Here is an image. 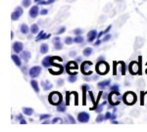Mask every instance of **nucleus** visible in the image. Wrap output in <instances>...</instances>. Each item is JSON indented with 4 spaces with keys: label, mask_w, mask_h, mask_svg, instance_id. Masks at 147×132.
Listing matches in <instances>:
<instances>
[{
    "label": "nucleus",
    "mask_w": 147,
    "mask_h": 132,
    "mask_svg": "<svg viewBox=\"0 0 147 132\" xmlns=\"http://www.w3.org/2000/svg\"><path fill=\"white\" fill-rule=\"evenodd\" d=\"M48 100L52 105L58 106L59 104H61L63 102V97H62V95H61V93L54 91V92H52V93H50V95H49V97H48Z\"/></svg>",
    "instance_id": "f257e3e1"
},
{
    "label": "nucleus",
    "mask_w": 147,
    "mask_h": 132,
    "mask_svg": "<svg viewBox=\"0 0 147 132\" xmlns=\"http://www.w3.org/2000/svg\"><path fill=\"white\" fill-rule=\"evenodd\" d=\"M123 101L125 105H134L136 102V95L134 92L129 91L123 96Z\"/></svg>",
    "instance_id": "f03ea898"
},
{
    "label": "nucleus",
    "mask_w": 147,
    "mask_h": 132,
    "mask_svg": "<svg viewBox=\"0 0 147 132\" xmlns=\"http://www.w3.org/2000/svg\"><path fill=\"white\" fill-rule=\"evenodd\" d=\"M96 70L99 74H106L109 72V65L104 61V62H99L96 65Z\"/></svg>",
    "instance_id": "7ed1b4c3"
},
{
    "label": "nucleus",
    "mask_w": 147,
    "mask_h": 132,
    "mask_svg": "<svg viewBox=\"0 0 147 132\" xmlns=\"http://www.w3.org/2000/svg\"><path fill=\"white\" fill-rule=\"evenodd\" d=\"M91 67H92V63L88 62V61H85V62L82 63V66H80V70L84 75H89L91 74Z\"/></svg>",
    "instance_id": "20e7f679"
},
{
    "label": "nucleus",
    "mask_w": 147,
    "mask_h": 132,
    "mask_svg": "<svg viewBox=\"0 0 147 132\" xmlns=\"http://www.w3.org/2000/svg\"><path fill=\"white\" fill-rule=\"evenodd\" d=\"M23 14H24L23 8L21 6H18V7H16L14 12L11 14V19L13 21H18L19 19L21 18V16H22Z\"/></svg>",
    "instance_id": "39448f33"
},
{
    "label": "nucleus",
    "mask_w": 147,
    "mask_h": 132,
    "mask_svg": "<svg viewBox=\"0 0 147 132\" xmlns=\"http://www.w3.org/2000/svg\"><path fill=\"white\" fill-rule=\"evenodd\" d=\"M90 119V115L87 114L86 112H80L78 114V121L80 123H86Z\"/></svg>",
    "instance_id": "423d86ee"
},
{
    "label": "nucleus",
    "mask_w": 147,
    "mask_h": 132,
    "mask_svg": "<svg viewBox=\"0 0 147 132\" xmlns=\"http://www.w3.org/2000/svg\"><path fill=\"white\" fill-rule=\"evenodd\" d=\"M139 70H140V67H139L138 63L136 61H134V62H131L129 65V70L132 75H136L138 74Z\"/></svg>",
    "instance_id": "0eeeda50"
},
{
    "label": "nucleus",
    "mask_w": 147,
    "mask_h": 132,
    "mask_svg": "<svg viewBox=\"0 0 147 132\" xmlns=\"http://www.w3.org/2000/svg\"><path fill=\"white\" fill-rule=\"evenodd\" d=\"M40 72H41V67L39 66H34V67L30 68V72H28V74L32 78H35V77L39 76Z\"/></svg>",
    "instance_id": "6e6552de"
},
{
    "label": "nucleus",
    "mask_w": 147,
    "mask_h": 132,
    "mask_svg": "<svg viewBox=\"0 0 147 132\" xmlns=\"http://www.w3.org/2000/svg\"><path fill=\"white\" fill-rule=\"evenodd\" d=\"M54 60L55 57H50V56H47V57L43 58V60L41 61V64L44 68H51L54 65Z\"/></svg>",
    "instance_id": "1a4fd4ad"
},
{
    "label": "nucleus",
    "mask_w": 147,
    "mask_h": 132,
    "mask_svg": "<svg viewBox=\"0 0 147 132\" xmlns=\"http://www.w3.org/2000/svg\"><path fill=\"white\" fill-rule=\"evenodd\" d=\"M38 6L39 5H34V6L32 7V8L30 9V12H28V14H30V18L35 19L40 14Z\"/></svg>",
    "instance_id": "9d476101"
},
{
    "label": "nucleus",
    "mask_w": 147,
    "mask_h": 132,
    "mask_svg": "<svg viewBox=\"0 0 147 132\" xmlns=\"http://www.w3.org/2000/svg\"><path fill=\"white\" fill-rule=\"evenodd\" d=\"M12 49H13V51L15 52V53H21V52L23 51L24 49V45L22 42L20 41H16L13 43V45H12Z\"/></svg>",
    "instance_id": "9b49d317"
},
{
    "label": "nucleus",
    "mask_w": 147,
    "mask_h": 132,
    "mask_svg": "<svg viewBox=\"0 0 147 132\" xmlns=\"http://www.w3.org/2000/svg\"><path fill=\"white\" fill-rule=\"evenodd\" d=\"M97 35H98L97 29H91L90 31L87 32V41L93 42L95 39H97Z\"/></svg>",
    "instance_id": "f8f14e48"
},
{
    "label": "nucleus",
    "mask_w": 147,
    "mask_h": 132,
    "mask_svg": "<svg viewBox=\"0 0 147 132\" xmlns=\"http://www.w3.org/2000/svg\"><path fill=\"white\" fill-rule=\"evenodd\" d=\"M78 70L79 69V67H78V63L76 62V61H71V62H69L67 65H66V70H67V72L69 74H70L71 72V70Z\"/></svg>",
    "instance_id": "ddd939ff"
},
{
    "label": "nucleus",
    "mask_w": 147,
    "mask_h": 132,
    "mask_svg": "<svg viewBox=\"0 0 147 132\" xmlns=\"http://www.w3.org/2000/svg\"><path fill=\"white\" fill-rule=\"evenodd\" d=\"M49 70L52 74H61L63 72V67L60 65L54 66V68H49Z\"/></svg>",
    "instance_id": "4468645a"
},
{
    "label": "nucleus",
    "mask_w": 147,
    "mask_h": 132,
    "mask_svg": "<svg viewBox=\"0 0 147 132\" xmlns=\"http://www.w3.org/2000/svg\"><path fill=\"white\" fill-rule=\"evenodd\" d=\"M82 92H84V97H82V105H86V92L90 90V86L88 84H84L82 86Z\"/></svg>",
    "instance_id": "2eb2a0df"
},
{
    "label": "nucleus",
    "mask_w": 147,
    "mask_h": 132,
    "mask_svg": "<svg viewBox=\"0 0 147 132\" xmlns=\"http://www.w3.org/2000/svg\"><path fill=\"white\" fill-rule=\"evenodd\" d=\"M41 86H42V88H43V90H45V91H49L50 89H52V87H53L52 83L49 80L41 81Z\"/></svg>",
    "instance_id": "dca6fc26"
},
{
    "label": "nucleus",
    "mask_w": 147,
    "mask_h": 132,
    "mask_svg": "<svg viewBox=\"0 0 147 132\" xmlns=\"http://www.w3.org/2000/svg\"><path fill=\"white\" fill-rule=\"evenodd\" d=\"M12 60H13V62L15 63V65L17 66V67H22V61H21V57H19L18 55H15V54H13V55L11 56Z\"/></svg>",
    "instance_id": "f3484780"
},
{
    "label": "nucleus",
    "mask_w": 147,
    "mask_h": 132,
    "mask_svg": "<svg viewBox=\"0 0 147 132\" xmlns=\"http://www.w3.org/2000/svg\"><path fill=\"white\" fill-rule=\"evenodd\" d=\"M21 58L23 59L24 61H26V62H28V60L30 59V51H27V50H23L21 52Z\"/></svg>",
    "instance_id": "a211bd4d"
},
{
    "label": "nucleus",
    "mask_w": 147,
    "mask_h": 132,
    "mask_svg": "<svg viewBox=\"0 0 147 132\" xmlns=\"http://www.w3.org/2000/svg\"><path fill=\"white\" fill-rule=\"evenodd\" d=\"M51 35L50 34H46L45 32L42 30L41 32H39L38 35L36 36V38H35V41H39V40H42V39H47V38H49Z\"/></svg>",
    "instance_id": "6ab92c4d"
},
{
    "label": "nucleus",
    "mask_w": 147,
    "mask_h": 132,
    "mask_svg": "<svg viewBox=\"0 0 147 132\" xmlns=\"http://www.w3.org/2000/svg\"><path fill=\"white\" fill-rule=\"evenodd\" d=\"M144 43V40L143 38H141V37H136V41H134V49H139L140 47L143 45Z\"/></svg>",
    "instance_id": "aec40b11"
},
{
    "label": "nucleus",
    "mask_w": 147,
    "mask_h": 132,
    "mask_svg": "<svg viewBox=\"0 0 147 132\" xmlns=\"http://www.w3.org/2000/svg\"><path fill=\"white\" fill-rule=\"evenodd\" d=\"M30 86L35 91V93H39V84L36 80H34V78L30 80Z\"/></svg>",
    "instance_id": "412c9836"
},
{
    "label": "nucleus",
    "mask_w": 147,
    "mask_h": 132,
    "mask_svg": "<svg viewBox=\"0 0 147 132\" xmlns=\"http://www.w3.org/2000/svg\"><path fill=\"white\" fill-rule=\"evenodd\" d=\"M111 84V79H106V80L100 81L98 83V87L100 89H105L106 87H108Z\"/></svg>",
    "instance_id": "4be33fe9"
},
{
    "label": "nucleus",
    "mask_w": 147,
    "mask_h": 132,
    "mask_svg": "<svg viewBox=\"0 0 147 132\" xmlns=\"http://www.w3.org/2000/svg\"><path fill=\"white\" fill-rule=\"evenodd\" d=\"M20 29H21V32H22L23 34H28V32H30V27H28V25H26V23L21 25Z\"/></svg>",
    "instance_id": "5701e85b"
},
{
    "label": "nucleus",
    "mask_w": 147,
    "mask_h": 132,
    "mask_svg": "<svg viewBox=\"0 0 147 132\" xmlns=\"http://www.w3.org/2000/svg\"><path fill=\"white\" fill-rule=\"evenodd\" d=\"M56 109H57V112H59V113H65L66 110H67V104L62 102L61 104H59V105L57 106Z\"/></svg>",
    "instance_id": "b1692460"
},
{
    "label": "nucleus",
    "mask_w": 147,
    "mask_h": 132,
    "mask_svg": "<svg viewBox=\"0 0 147 132\" xmlns=\"http://www.w3.org/2000/svg\"><path fill=\"white\" fill-rule=\"evenodd\" d=\"M39 32V27H38V25L36 23H32L30 25V34H36Z\"/></svg>",
    "instance_id": "393cba45"
},
{
    "label": "nucleus",
    "mask_w": 147,
    "mask_h": 132,
    "mask_svg": "<svg viewBox=\"0 0 147 132\" xmlns=\"http://www.w3.org/2000/svg\"><path fill=\"white\" fill-rule=\"evenodd\" d=\"M82 53H84V57H89V56H91L92 53H93V49H92L91 47H86V48L84 49Z\"/></svg>",
    "instance_id": "a878e982"
},
{
    "label": "nucleus",
    "mask_w": 147,
    "mask_h": 132,
    "mask_svg": "<svg viewBox=\"0 0 147 132\" xmlns=\"http://www.w3.org/2000/svg\"><path fill=\"white\" fill-rule=\"evenodd\" d=\"M23 114L30 117V115L34 114V109H32V108H28V107H24L23 108Z\"/></svg>",
    "instance_id": "bb28decb"
},
{
    "label": "nucleus",
    "mask_w": 147,
    "mask_h": 132,
    "mask_svg": "<svg viewBox=\"0 0 147 132\" xmlns=\"http://www.w3.org/2000/svg\"><path fill=\"white\" fill-rule=\"evenodd\" d=\"M39 50H40V53H41V54H46L47 52H48V50H49L48 44H46V43H42L41 45H40Z\"/></svg>",
    "instance_id": "cd10ccee"
},
{
    "label": "nucleus",
    "mask_w": 147,
    "mask_h": 132,
    "mask_svg": "<svg viewBox=\"0 0 147 132\" xmlns=\"http://www.w3.org/2000/svg\"><path fill=\"white\" fill-rule=\"evenodd\" d=\"M84 41V38L82 37V35H76V37L74 38V42L78 44H82Z\"/></svg>",
    "instance_id": "c85d7f7f"
},
{
    "label": "nucleus",
    "mask_w": 147,
    "mask_h": 132,
    "mask_svg": "<svg viewBox=\"0 0 147 132\" xmlns=\"http://www.w3.org/2000/svg\"><path fill=\"white\" fill-rule=\"evenodd\" d=\"M107 102H108V101H104V102L102 103L101 105H98V106H97L96 109L94 110V111H95V112L97 113V114H100V113L102 112V111H103V107L106 105V104H107Z\"/></svg>",
    "instance_id": "c756f323"
},
{
    "label": "nucleus",
    "mask_w": 147,
    "mask_h": 132,
    "mask_svg": "<svg viewBox=\"0 0 147 132\" xmlns=\"http://www.w3.org/2000/svg\"><path fill=\"white\" fill-rule=\"evenodd\" d=\"M54 49H55V50H62V49H63V43L61 41L54 42Z\"/></svg>",
    "instance_id": "7c9ffc66"
},
{
    "label": "nucleus",
    "mask_w": 147,
    "mask_h": 132,
    "mask_svg": "<svg viewBox=\"0 0 147 132\" xmlns=\"http://www.w3.org/2000/svg\"><path fill=\"white\" fill-rule=\"evenodd\" d=\"M77 80H78V74H71L68 78V81L70 83H74V82H76Z\"/></svg>",
    "instance_id": "2f4dec72"
},
{
    "label": "nucleus",
    "mask_w": 147,
    "mask_h": 132,
    "mask_svg": "<svg viewBox=\"0 0 147 132\" xmlns=\"http://www.w3.org/2000/svg\"><path fill=\"white\" fill-rule=\"evenodd\" d=\"M104 121H105V115H102L101 113H100V114L97 115V117H96V122L100 123V122Z\"/></svg>",
    "instance_id": "473e14b6"
},
{
    "label": "nucleus",
    "mask_w": 147,
    "mask_h": 132,
    "mask_svg": "<svg viewBox=\"0 0 147 132\" xmlns=\"http://www.w3.org/2000/svg\"><path fill=\"white\" fill-rule=\"evenodd\" d=\"M32 5V0H23L22 1V6L24 8H28Z\"/></svg>",
    "instance_id": "72a5a7b5"
},
{
    "label": "nucleus",
    "mask_w": 147,
    "mask_h": 132,
    "mask_svg": "<svg viewBox=\"0 0 147 132\" xmlns=\"http://www.w3.org/2000/svg\"><path fill=\"white\" fill-rule=\"evenodd\" d=\"M64 42H65V44H67V45H71V44H73V42H74V38L71 36H67L65 38V40H64Z\"/></svg>",
    "instance_id": "f704fd0d"
},
{
    "label": "nucleus",
    "mask_w": 147,
    "mask_h": 132,
    "mask_svg": "<svg viewBox=\"0 0 147 132\" xmlns=\"http://www.w3.org/2000/svg\"><path fill=\"white\" fill-rule=\"evenodd\" d=\"M110 89H111V91H120V85L117 83H115L110 86Z\"/></svg>",
    "instance_id": "c9c22d12"
},
{
    "label": "nucleus",
    "mask_w": 147,
    "mask_h": 132,
    "mask_svg": "<svg viewBox=\"0 0 147 132\" xmlns=\"http://www.w3.org/2000/svg\"><path fill=\"white\" fill-rule=\"evenodd\" d=\"M50 117L51 115H48V114H44V115H39V119L40 121H45V119H50Z\"/></svg>",
    "instance_id": "e433bc0d"
},
{
    "label": "nucleus",
    "mask_w": 147,
    "mask_h": 132,
    "mask_svg": "<svg viewBox=\"0 0 147 132\" xmlns=\"http://www.w3.org/2000/svg\"><path fill=\"white\" fill-rule=\"evenodd\" d=\"M72 32H73V34H75V35H82V32H84V29H74Z\"/></svg>",
    "instance_id": "4c0bfd02"
},
{
    "label": "nucleus",
    "mask_w": 147,
    "mask_h": 132,
    "mask_svg": "<svg viewBox=\"0 0 147 132\" xmlns=\"http://www.w3.org/2000/svg\"><path fill=\"white\" fill-rule=\"evenodd\" d=\"M111 38H112V34H107L104 35L103 39H102V42H107V41L110 40Z\"/></svg>",
    "instance_id": "58836bf2"
},
{
    "label": "nucleus",
    "mask_w": 147,
    "mask_h": 132,
    "mask_svg": "<svg viewBox=\"0 0 147 132\" xmlns=\"http://www.w3.org/2000/svg\"><path fill=\"white\" fill-rule=\"evenodd\" d=\"M65 31H66V27H61L60 29H59L55 32V34H56V35H59V34H64Z\"/></svg>",
    "instance_id": "ea45409f"
},
{
    "label": "nucleus",
    "mask_w": 147,
    "mask_h": 132,
    "mask_svg": "<svg viewBox=\"0 0 147 132\" xmlns=\"http://www.w3.org/2000/svg\"><path fill=\"white\" fill-rule=\"evenodd\" d=\"M121 64V70H122V74L125 75V64L124 62H120Z\"/></svg>",
    "instance_id": "a19ab883"
},
{
    "label": "nucleus",
    "mask_w": 147,
    "mask_h": 132,
    "mask_svg": "<svg viewBox=\"0 0 147 132\" xmlns=\"http://www.w3.org/2000/svg\"><path fill=\"white\" fill-rule=\"evenodd\" d=\"M56 122H60V123H63V121H62V119H60V117H55V119H52L51 123H56Z\"/></svg>",
    "instance_id": "79ce46f5"
},
{
    "label": "nucleus",
    "mask_w": 147,
    "mask_h": 132,
    "mask_svg": "<svg viewBox=\"0 0 147 132\" xmlns=\"http://www.w3.org/2000/svg\"><path fill=\"white\" fill-rule=\"evenodd\" d=\"M68 119H69V121H70V123H76V119H74V117H72L71 115H67Z\"/></svg>",
    "instance_id": "37998d69"
},
{
    "label": "nucleus",
    "mask_w": 147,
    "mask_h": 132,
    "mask_svg": "<svg viewBox=\"0 0 147 132\" xmlns=\"http://www.w3.org/2000/svg\"><path fill=\"white\" fill-rule=\"evenodd\" d=\"M47 14H48V10H47V9H41V10H40V15L45 16Z\"/></svg>",
    "instance_id": "c03bdc74"
},
{
    "label": "nucleus",
    "mask_w": 147,
    "mask_h": 132,
    "mask_svg": "<svg viewBox=\"0 0 147 132\" xmlns=\"http://www.w3.org/2000/svg\"><path fill=\"white\" fill-rule=\"evenodd\" d=\"M106 60V58H105V56L104 55H101L100 57H99L98 59H97V63H99V62H104V61Z\"/></svg>",
    "instance_id": "a18cd8bd"
},
{
    "label": "nucleus",
    "mask_w": 147,
    "mask_h": 132,
    "mask_svg": "<svg viewBox=\"0 0 147 132\" xmlns=\"http://www.w3.org/2000/svg\"><path fill=\"white\" fill-rule=\"evenodd\" d=\"M111 117H112V114H111L110 112H107L105 114V121H107V119H111Z\"/></svg>",
    "instance_id": "49530a36"
},
{
    "label": "nucleus",
    "mask_w": 147,
    "mask_h": 132,
    "mask_svg": "<svg viewBox=\"0 0 147 132\" xmlns=\"http://www.w3.org/2000/svg\"><path fill=\"white\" fill-rule=\"evenodd\" d=\"M63 84H64V79L60 78V79H58V80H57V85H58V86H62Z\"/></svg>",
    "instance_id": "de8ad7c7"
},
{
    "label": "nucleus",
    "mask_w": 147,
    "mask_h": 132,
    "mask_svg": "<svg viewBox=\"0 0 147 132\" xmlns=\"http://www.w3.org/2000/svg\"><path fill=\"white\" fill-rule=\"evenodd\" d=\"M69 56H70V57H76V56H77V52H76V51H71L70 53H69Z\"/></svg>",
    "instance_id": "09e8293b"
},
{
    "label": "nucleus",
    "mask_w": 147,
    "mask_h": 132,
    "mask_svg": "<svg viewBox=\"0 0 147 132\" xmlns=\"http://www.w3.org/2000/svg\"><path fill=\"white\" fill-rule=\"evenodd\" d=\"M76 62H77V63H82V56L76 58Z\"/></svg>",
    "instance_id": "8fccbe9b"
},
{
    "label": "nucleus",
    "mask_w": 147,
    "mask_h": 132,
    "mask_svg": "<svg viewBox=\"0 0 147 132\" xmlns=\"http://www.w3.org/2000/svg\"><path fill=\"white\" fill-rule=\"evenodd\" d=\"M24 119V115H18L17 117H16V119H17L18 121H20L21 119Z\"/></svg>",
    "instance_id": "3c124183"
},
{
    "label": "nucleus",
    "mask_w": 147,
    "mask_h": 132,
    "mask_svg": "<svg viewBox=\"0 0 147 132\" xmlns=\"http://www.w3.org/2000/svg\"><path fill=\"white\" fill-rule=\"evenodd\" d=\"M56 0H46V5H50V4H53Z\"/></svg>",
    "instance_id": "603ef678"
},
{
    "label": "nucleus",
    "mask_w": 147,
    "mask_h": 132,
    "mask_svg": "<svg viewBox=\"0 0 147 132\" xmlns=\"http://www.w3.org/2000/svg\"><path fill=\"white\" fill-rule=\"evenodd\" d=\"M117 117H118V115H116L115 113H114V114H112V117H111V121H115V119H117Z\"/></svg>",
    "instance_id": "864d4df0"
},
{
    "label": "nucleus",
    "mask_w": 147,
    "mask_h": 132,
    "mask_svg": "<svg viewBox=\"0 0 147 132\" xmlns=\"http://www.w3.org/2000/svg\"><path fill=\"white\" fill-rule=\"evenodd\" d=\"M108 96H109V94H107V93H105V92H104V94L102 95V97H103V100H108Z\"/></svg>",
    "instance_id": "5fc2aeb1"
},
{
    "label": "nucleus",
    "mask_w": 147,
    "mask_h": 132,
    "mask_svg": "<svg viewBox=\"0 0 147 132\" xmlns=\"http://www.w3.org/2000/svg\"><path fill=\"white\" fill-rule=\"evenodd\" d=\"M84 79L85 81H90V80H92V78H91V77L87 76V75H85V76H84Z\"/></svg>",
    "instance_id": "6e6d98bb"
},
{
    "label": "nucleus",
    "mask_w": 147,
    "mask_h": 132,
    "mask_svg": "<svg viewBox=\"0 0 147 132\" xmlns=\"http://www.w3.org/2000/svg\"><path fill=\"white\" fill-rule=\"evenodd\" d=\"M101 42H102V40H100V39H97L96 42L94 43V45H95V46H99V45H100Z\"/></svg>",
    "instance_id": "4d7b16f0"
},
{
    "label": "nucleus",
    "mask_w": 147,
    "mask_h": 132,
    "mask_svg": "<svg viewBox=\"0 0 147 132\" xmlns=\"http://www.w3.org/2000/svg\"><path fill=\"white\" fill-rule=\"evenodd\" d=\"M57 41H61L60 37H58V36L54 37V38H53V43H54V42H57Z\"/></svg>",
    "instance_id": "13d9d810"
},
{
    "label": "nucleus",
    "mask_w": 147,
    "mask_h": 132,
    "mask_svg": "<svg viewBox=\"0 0 147 132\" xmlns=\"http://www.w3.org/2000/svg\"><path fill=\"white\" fill-rule=\"evenodd\" d=\"M20 123L21 124H26V123H27V121H26L25 119H21V121H20Z\"/></svg>",
    "instance_id": "bf43d9fd"
},
{
    "label": "nucleus",
    "mask_w": 147,
    "mask_h": 132,
    "mask_svg": "<svg viewBox=\"0 0 147 132\" xmlns=\"http://www.w3.org/2000/svg\"><path fill=\"white\" fill-rule=\"evenodd\" d=\"M22 70H23V72H24V74H27V68H26V67H23L22 68Z\"/></svg>",
    "instance_id": "052dcab7"
},
{
    "label": "nucleus",
    "mask_w": 147,
    "mask_h": 132,
    "mask_svg": "<svg viewBox=\"0 0 147 132\" xmlns=\"http://www.w3.org/2000/svg\"><path fill=\"white\" fill-rule=\"evenodd\" d=\"M93 76L94 77H92V79H93V80H96V79H98V75H97V74H95V75H93Z\"/></svg>",
    "instance_id": "680f3d73"
},
{
    "label": "nucleus",
    "mask_w": 147,
    "mask_h": 132,
    "mask_svg": "<svg viewBox=\"0 0 147 132\" xmlns=\"http://www.w3.org/2000/svg\"><path fill=\"white\" fill-rule=\"evenodd\" d=\"M43 123H44V124L50 123V121H49V119H45V121H43Z\"/></svg>",
    "instance_id": "e2e57ef3"
},
{
    "label": "nucleus",
    "mask_w": 147,
    "mask_h": 132,
    "mask_svg": "<svg viewBox=\"0 0 147 132\" xmlns=\"http://www.w3.org/2000/svg\"><path fill=\"white\" fill-rule=\"evenodd\" d=\"M112 123H114V124H117V123H119V122H118V121L115 119V121H112Z\"/></svg>",
    "instance_id": "0e129e2a"
},
{
    "label": "nucleus",
    "mask_w": 147,
    "mask_h": 132,
    "mask_svg": "<svg viewBox=\"0 0 147 132\" xmlns=\"http://www.w3.org/2000/svg\"><path fill=\"white\" fill-rule=\"evenodd\" d=\"M13 37H14V32L12 31V32H11V38H13Z\"/></svg>",
    "instance_id": "69168bd1"
},
{
    "label": "nucleus",
    "mask_w": 147,
    "mask_h": 132,
    "mask_svg": "<svg viewBox=\"0 0 147 132\" xmlns=\"http://www.w3.org/2000/svg\"><path fill=\"white\" fill-rule=\"evenodd\" d=\"M39 1H41V0H34V2H36V3H37V2H39Z\"/></svg>",
    "instance_id": "338daca9"
}]
</instances>
